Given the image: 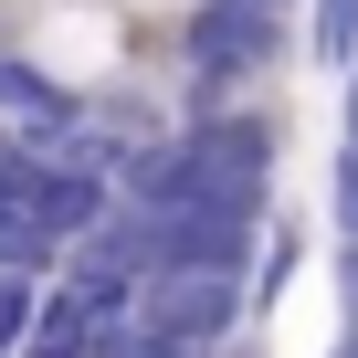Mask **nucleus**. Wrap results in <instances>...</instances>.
Returning <instances> with one entry per match:
<instances>
[{
	"instance_id": "f257e3e1",
	"label": "nucleus",
	"mask_w": 358,
	"mask_h": 358,
	"mask_svg": "<svg viewBox=\"0 0 358 358\" xmlns=\"http://www.w3.org/2000/svg\"><path fill=\"white\" fill-rule=\"evenodd\" d=\"M43 95H64V106H85L95 85H116L127 74V53H137V22L116 11V0H22V32L0 43Z\"/></svg>"
},
{
	"instance_id": "f03ea898",
	"label": "nucleus",
	"mask_w": 358,
	"mask_h": 358,
	"mask_svg": "<svg viewBox=\"0 0 358 358\" xmlns=\"http://www.w3.org/2000/svg\"><path fill=\"white\" fill-rule=\"evenodd\" d=\"M43 253H0V358H11L22 337H32V306H43Z\"/></svg>"
},
{
	"instance_id": "7ed1b4c3",
	"label": "nucleus",
	"mask_w": 358,
	"mask_h": 358,
	"mask_svg": "<svg viewBox=\"0 0 358 358\" xmlns=\"http://www.w3.org/2000/svg\"><path fill=\"white\" fill-rule=\"evenodd\" d=\"M316 64L358 74V0H316Z\"/></svg>"
}]
</instances>
